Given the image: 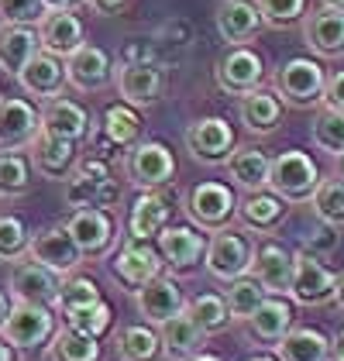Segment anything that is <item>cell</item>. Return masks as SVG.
I'll return each mask as SVG.
<instances>
[{
  "mask_svg": "<svg viewBox=\"0 0 344 361\" xmlns=\"http://www.w3.org/2000/svg\"><path fill=\"white\" fill-rule=\"evenodd\" d=\"M252 262H255V238L234 231L231 224L221 227V231H214V238L207 241V251H203V265H207V272L217 282H231L238 276H248Z\"/></svg>",
  "mask_w": 344,
  "mask_h": 361,
  "instance_id": "cell-1",
  "label": "cell"
},
{
  "mask_svg": "<svg viewBox=\"0 0 344 361\" xmlns=\"http://www.w3.org/2000/svg\"><path fill=\"white\" fill-rule=\"evenodd\" d=\"M320 183V169L307 152H279L276 159H269V183L265 190H272L276 196H283L286 203H307L310 193Z\"/></svg>",
  "mask_w": 344,
  "mask_h": 361,
  "instance_id": "cell-2",
  "label": "cell"
},
{
  "mask_svg": "<svg viewBox=\"0 0 344 361\" xmlns=\"http://www.w3.org/2000/svg\"><path fill=\"white\" fill-rule=\"evenodd\" d=\"M324 80H327V73H324V66L310 56H296L283 62L279 66V73H276V80H272V93L289 104V107H300V111H307V107H317L320 104V93H324Z\"/></svg>",
  "mask_w": 344,
  "mask_h": 361,
  "instance_id": "cell-3",
  "label": "cell"
},
{
  "mask_svg": "<svg viewBox=\"0 0 344 361\" xmlns=\"http://www.w3.org/2000/svg\"><path fill=\"white\" fill-rule=\"evenodd\" d=\"M289 296L303 306H327L338 296V276L317 258L314 251H293V279Z\"/></svg>",
  "mask_w": 344,
  "mask_h": 361,
  "instance_id": "cell-4",
  "label": "cell"
},
{
  "mask_svg": "<svg viewBox=\"0 0 344 361\" xmlns=\"http://www.w3.org/2000/svg\"><path fill=\"white\" fill-rule=\"evenodd\" d=\"M56 331V317H52V306L42 303H25V300H14L11 313L4 320V341L18 351H31V348H42Z\"/></svg>",
  "mask_w": 344,
  "mask_h": 361,
  "instance_id": "cell-5",
  "label": "cell"
},
{
  "mask_svg": "<svg viewBox=\"0 0 344 361\" xmlns=\"http://www.w3.org/2000/svg\"><path fill=\"white\" fill-rule=\"evenodd\" d=\"M124 172L138 190H162L176 176V159L162 141H138L124 159Z\"/></svg>",
  "mask_w": 344,
  "mask_h": 361,
  "instance_id": "cell-6",
  "label": "cell"
},
{
  "mask_svg": "<svg viewBox=\"0 0 344 361\" xmlns=\"http://www.w3.org/2000/svg\"><path fill=\"white\" fill-rule=\"evenodd\" d=\"M186 214L200 231H221L234 221L238 214V200L234 190L224 183H197L186 193Z\"/></svg>",
  "mask_w": 344,
  "mask_h": 361,
  "instance_id": "cell-7",
  "label": "cell"
},
{
  "mask_svg": "<svg viewBox=\"0 0 344 361\" xmlns=\"http://www.w3.org/2000/svg\"><path fill=\"white\" fill-rule=\"evenodd\" d=\"M162 269H166V262H162L159 248H152L148 241H138V238H128L121 245V251L114 255V262H111V276L128 293H138L145 282L162 276Z\"/></svg>",
  "mask_w": 344,
  "mask_h": 361,
  "instance_id": "cell-8",
  "label": "cell"
},
{
  "mask_svg": "<svg viewBox=\"0 0 344 361\" xmlns=\"http://www.w3.org/2000/svg\"><path fill=\"white\" fill-rule=\"evenodd\" d=\"M166 90V73L155 59H131L117 69V93L128 107H152Z\"/></svg>",
  "mask_w": 344,
  "mask_h": 361,
  "instance_id": "cell-9",
  "label": "cell"
},
{
  "mask_svg": "<svg viewBox=\"0 0 344 361\" xmlns=\"http://www.w3.org/2000/svg\"><path fill=\"white\" fill-rule=\"evenodd\" d=\"M214 80L231 97H245V93H252V90L262 86V80H265V62L248 45H231L228 52L217 59Z\"/></svg>",
  "mask_w": 344,
  "mask_h": 361,
  "instance_id": "cell-10",
  "label": "cell"
},
{
  "mask_svg": "<svg viewBox=\"0 0 344 361\" xmlns=\"http://www.w3.org/2000/svg\"><path fill=\"white\" fill-rule=\"evenodd\" d=\"M28 258L45 265L49 272H56L59 279L73 276L80 265H83V251L76 248V241L69 238V231L59 224V227H45L38 231L28 241Z\"/></svg>",
  "mask_w": 344,
  "mask_h": 361,
  "instance_id": "cell-11",
  "label": "cell"
},
{
  "mask_svg": "<svg viewBox=\"0 0 344 361\" xmlns=\"http://www.w3.org/2000/svg\"><path fill=\"white\" fill-rule=\"evenodd\" d=\"M69 231V238L76 241V248L83 251V258H104L114 245V221L107 210L100 207H80L69 214V221L62 224Z\"/></svg>",
  "mask_w": 344,
  "mask_h": 361,
  "instance_id": "cell-12",
  "label": "cell"
},
{
  "mask_svg": "<svg viewBox=\"0 0 344 361\" xmlns=\"http://www.w3.org/2000/svg\"><path fill=\"white\" fill-rule=\"evenodd\" d=\"M186 148L203 166H224L234 148V131L224 117H200L186 128Z\"/></svg>",
  "mask_w": 344,
  "mask_h": 361,
  "instance_id": "cell-13",
  "label": "cell"
},
{
  "mask_svg": "<svg viewBox=\"0 0 344 361\" xmlns=\"http://www.w3.org/2000/svg\"><path fill=\"white\" fill-rule=\"evenodd\" d=\"M62 66H66V83L73 90H80V93H97V90H104L111 83V76H114L111 56L104 49H97V45H86V42L73 56L62 59Z\"/></svg>",
  "mask_w": 344,
  "mask_h": 361,
  "instance_id": "cell-14",
  "label": "cell"
},
{
  "mask_svg": "<svg viewBox=\"0 0 344 361\" xmlns=\"http://www.w3.org/2000/svg\"><path fill=\"white\" fill-rule=\"evenodd\" d=\"M207 251V238L200 231L186 227V224H166L159 231V255L172 272H190L203 262Z\"/></svg>",
  "mask_w": 344,
  "mask_h": 361,
  "instance_id": "cell-15",
  "label": "cell"
},
{
  "mask_svg": "<svg viewBox=\"0 0 344 361\" xmlns=\"http://www.w3.org/2000/svg\"><path fill=\"white\" fill-rule=\"evenodd\" d=\"M86 42L83 21L73 11H45L38 18V49L56 59L73 56Z\"/></svg>",
  "mask_w": 344,
  "mask_h": 361,
  "instance_id": "cell-16",
  "label": "cell"
},
{
  "mask_svg": "<svg viewBox=\"0 0 344 361\" xmlns=\"http://www.w3.org/2000/svg\"><path fill=\"white\" fill-rule=\"evenodd\" d=\"M252 276L265 289V296H289L293 279V251H286L276 241H255V262Z\"/></svg>",
  "mask_w": 344,
  "mask_h": 361,
  "instance_id": "cell-17",
  "label": "cell"
},
{
  "mask_svg": "<svg viewBox=\"0 0 344 361\" xmlns=\"http://www.w3.org/2000/svg\"><path fill=\"white\" fill-rule=\"evenodd\" d=\"M42 121L38 111L21 97H0V152H18L31 145Z\"/></svg>",
  "mask_w": 344,
  "mask_h": 361,
  "instance_id": "cell-18",
  "label": "cell"
},
{
  "mask_svg": "<svg viewBox=\"0 0 344 361\" xmlns=\"http://www.w3.org/2000/svg\"><path fill=\"white\" fill-rule=\"evenodd\" d=\"M38 121H42V131H49L56 138L76 141V145L83 138H90V128H93L90 114L76 100H69V97H49L45 107L38 111Z\"/></svg>",
  "mask_w": 344,
  "mask_h": 361,
  "instance_id": "cell-19",
  "label": "cell"
},
{
  "mask_svg": "<svg viewBox=\"0 0 344 361\" xmlns=\"http://www.w3.org/2000/svg\"><path fill=\"white\" fill-rule=\"evenodd\" d=\"M135 306L145 317V324L159 327L162 320H169L172 313H179L186 306V300H183V289H179V282L172 276H155L135 293Z\"/></svg>",
  "mask_w": 344,
  "mask_h": 361,
  "instance_id": "cell-20",
  "label": "cell"
},
{
  "mask_svg": "<svg viewBox=\"0 0 344 361\" xmlns=\"http://www.w3.org/2000/svg\"><path fill=\"white\" fill-rule=\"evenodd\" d=\"M28 148H31V166L45 179H66L73 172V166H76V141L56 138V135H49L42 128L31 138Z\"/></svg>",
  "mask_w": 344,
  "mask_h": 361,
  "instance_id": "cell-21",
  "label": "cell"
},
{
  "mask_svg": "<svg viewBox=\"0 0 344 361\" xmlns=\"http://www.w3.org/2000/svg\"><path fill=\"white\" fill-rule=\"evenodd\" d=\"M59 282L62 279L56 272H49L45 265H38V262L28 258V262H18L14 272H11V296L14 300H25V303L56 306Z\"/></svg>",
  "mask_w": 344,
  "mask_h": 361,
  "instance_id": "cell-22",
  "label": "cell"
},
{
  "mask_svg": "<svg viewBox=\"0 0 344 361\" xmlns=\"http://www.w3.org/2000/svg\"><path fill=\"white\" fill-rule=\"evenodd\" d=\"M21 90L28 93V97H38V100H49V97H59L62 93V86H66V66H62V59L49 56V52H35L28 59V66L14 76Z\"/></svg>",
  "mask_w": 344,
  "mask_h": 361,
  "instance_id": "cell-23",
  "label": "cell"
},
{
  "mask_svg": "<svg viewBox=\"0 0 344 361\" xmlns=\"http://www.w3.org/2000/svg\"><path fill=\"white\" fill-rule=\"evenodd\" d=\"M159 341H162V355L172 361H186L190 355L203 351L207 344V334L193 324V317L186 313V306L179 313H172L169 320L159 324Z\"/></svg>",
  "mask_w": 344,
  "mask_h": 361,
  "instance_id": "cell-24",
  "label": "cell"
},
{
  "mask_svg": "<svg viewBox=\"0 0 344 361\" xmlns=\"http://www.w3.org/2000/svg\"><path fill=\"white\" fill-rule=\"evenodd\" d=\"M286 210L289 203L283 196H276L272 190H255V193H245V200L238 203V217L241 224L248 227V231H255V234H272V231H279V224L286 221Z\"/></svg>",
  "mask_w": 344,
  "mask_h": 361,
  "instance_id": "cell-25",
  "label": "cell"
},
{
  "mask_svg": "<svg viewBox=\"0 0 344 361\" xmlns=\"http://www.w3.org/2000/svg\"><path fill=\"white\" fill-rule=\"evenodd\" d=\"M217 31L228 45H248L262 31V14L255 0H221L217 7Z\"/></svg>",
  "mask_w": 344,
  "mask_h": 361,
  "instance_id": "cell-26",
  "label": "cell"
},
{
  "mask_svg": "<svg viewBox=\"0 0 344 361\" xmlns=\"http://www.w3.org/2000/svg\"><path fill=\"white\" fill-rule=\"evenodd\" d=\"M303 38H307V45L314 49L317 56L324 59L344 56V11H331V7L314 11L307 18V25H303Z\"/></svg>",
  "mask_w": 344,
  "mask_h": 361,
  "instance_id": "cell-27",
  "label": "cell"
},
{
  "mask_svg": "<svg viewBox=\"0 0 344 361\" xmlns=\"http://www.w3.org/2000/svg\"><path fill=\"white\" fill-rule=\"evenodd\" d=\"M245 324H248V331H252V337H255L258 344H269L272 348L293 327V303H289L286 296H265Z\"/></svg>",
  "mask_w": 344,
  "mask_h": 361,
  "instance_id": "cell-28",
  "label": "cell"
},
{
  "mask_svg": "<svg viewBox=\"0 0 344 361\" xmlns=\"http://www.w3.org/2000/svg\"><path fill=\"white\" fill-rule=\"evenodd\" d=\"M166 224H169V200L159 190H142V196L131 203V214H128V238L152 241L159 238Z\"/></svg>",
  "mask_w": 344,
  "mask_h": 361,
  "instance_id": "cell-29",
  "label": "cell"
},
{
  "mask_svg": "<svg viewBox=\"0 0 344 361\" xmlns=\"http://www.w3.org/2000/svg\"><path fill=\"white\" fill-rule=\"evenodd\" d=\"M224 166H228L231 183L241 186L245 193L265 190V183H269V155L255 145H234Z\"/></svg>",
  "mask_w": 344,
  "mask_h": 361,
  "instance_id": "cell-30",
  "label": "cell"
},
{
  "mask_svg": "<svg viewBox=\"0 0 344 361\" xmlns=\"http://www.w3.org/2000/svg\"><path fill=\"white\" fill-rule=\"evenodd\" d=\"M241 124L252 131V135H272L276 128H279V121H283V100L276 97V93H269V90H252V93H245L241 97Z\"/></svg>",
  "mask_w": 344,
  "mask_h": 361,
  "instance_id": "cell-31",
  "label": "cell"
},
{
  "mask_svg": "<svg viewBox=\"0 0 344 361\" xmlns=\"http://www.w3.org/2000/svg\"><path fill=\"white\" fill-rule=\"evenodd\" d=\"M279 361H327L331 337L314 327H289L279 344H272Z\"/></svg>",
  "mask_w": 344,
  "mask_h": 361,
  "instance_id": "cell-32",
  "label": "cell"
},
{
  "mask_svg": "<svg viewBox=\"0 0 344 361\" xmlns=\"http://www.w3.org/2000/svg\"><path fill=\"white\" fill-rule=\"evenodd\" d=\"M35 52H38V31L31 25H4L0 28V69L7 76H18Z\"/></svg>",
  "mask_w": 344,
  "mask_h": 361,
  "instance_id": "cell-33",
  "label": "cell"
},
{
  "mask_svg": "<svg viewBox=\"0 0 344 361\" xmlns=\"http://www.w3.org/2000/svg\"><path fill=\"white\" fill-rule=\"evenodd\" d=\"M49 355L52 361H100L104 358V348H100V337H90L83 331H73V327H62L52 331L49 337Z\"/></svg>",
  "mask_w": 344,
  "mask_h": 361,
  "instance_id": "cell-34",
  "label": "cell"
},
{
  "mask_svg": "<svg viewBox=\"0 0 344 361\" xmlns=\"http://www.w3.org/2000/svg\"><path fill=\"white\" fill-rule=\"evenodd\" d=\"M117 186L107 179V183H93V179H86L80 176L76 169L66 176V203L69 207H100V210H107V207H114L117 203Z\"/></svg>",
  "mask_w": 344,
  "mask_h": 361,
  "instance_id": "cell-35",
  "label": "cell"
},
{
  "mask_svg": "<svg viewBox=\"0 0 344 361\" xmlns=\"http://www.w3.org/2000/svg\"><path fill=\"white\" fill-rule=\"evenodd\" d=\"M117 358L121 361H159L162 358V341L159 331L135 324V327H124L117 334Z\"/></svg>",
  "mask_w": 344,
  "mask_h": 361,
  "instance_id": "cell-36",
  "label": "cell"
},
{
  "mask_svg": "<svg viewBox=\"0 0 344 361\" xmlns=\"http://www.w3.org/2000/svg\"><path fill=\"white\" fill-rule=\"evenodd\" d=\"M104 141L107 145H114V148H131L138 135H142V117L135 107H128V104H114V107H107L104 111Z\"/></svg>",
  "mask_w": 344,
  "mask_h": 361,
  "instance_id": "cell-37",
  "label": "cell"
},
{
  "mask_svg": "<svg viewBox=\"0 0 344 361\" xmlns=\"http://www.w3.org/2000/svg\"><path fill=\"white\" fill-rule=\"evenodd\" d=\"M228 289H224V303H228V313L231 320H248L252 313H255V306L265 300V289L255 282V276L248 272V276H238L224 282Z\"/></svg>",
  "mask_w": 344,
  "mask_h": 361,
  "instance_id": "cell-38",
  "label": "cell"
},
{
  "mask_svg": "<svg viewBox=\"0 0 344 361\" xmlns=\"http://www.w3.org/2000/svg\"><path fill=\"white\" fill-rule=\"evenodd\" d=\"M310 203H314V214L324 224L344 227V179L341 176H327V179H320L317 190L310 193Z\"/></svg>",
  "mask_w": 344,
  "mask_h": 361,
  "instance_id": "cell-39",
  "label": "cell"
},
{
  "mask_svg": "<svg viewBox=\"0 0 344 361\" xmlns=\"http://www.w3.org/2000/svg\"><path fill=\"white\" fill-rule=\"evenodd\" d=\"M186 313L193 317V324H197L207 337L231 327L228 303H224V296H217V293H203V296H197L193 303H186Z\"/></svg>",
  "mask_w": 344,
  "mask_h": 361,
  "instance_id": "cell-40",
  "label": "cell"
},
{
  "mask_svg": "<svg viewBox=\"0 0 344 361\" xmlns=\"http://www.w3.org/2000/svg\"><path fill=\"white\" fill-rule=\"evenodd\" d=\"M310 138L320 152L327 155H341L344 152V111H334V107H320L310 124Z\"/></svg>",
  "mask_w": 344,
  "mask_h": 361,
  "instance_id": "cell-41",
  "label": "cell"
},
{
  "mask_svg": "<svg viewBox=\"0 0 344 361\" xmlns=\"http://www.w3.org/2000/svg\"><path fill=\"white\" fill-rule=\"evenodd\" d=\"M31 190V162L18 152H0V196L18 200Z\"/></svg>",
  "mask_w": 344,
  "mask_h": 361,
  "instance_id": "cell-42",
  "label": "cell"
},
{
  "mask_svg": "<svg viewBox=\"0 0 344 361\" xmlns=\"http://www.w3.org/2000/svg\"><path fill=\"white\" fill-rule=\"evenodd\" d=\"M97 300H104L100 296V286L93 282V279L86 276H66L62 282H59V296H56V310H62V313H69V310H80V306H90L97 303Z\"/></svg>",
  "mask_w": 344,
  "mask_h": 361,
  "instance_id": "cell-43",
  "label": "cell"
},
{
  "mask_svg": "<svg viewBox=\"0 0 344 361\" xmlns=\"http://www.w3.org/2000/svg\"><path fill=\"white\" fill-rule=\"evenodd\" d=\"M62 317H66V327L83 331V334H90V337H104V334L111 331V320H114L111 306L104 303V300H97V303H90V306H80V310H69V313H62Z\"/></svg>",
  "mask_w": 344,
  "mask_h": 361,
  "instance_id": "cell-44",
  "label": "cell"
},
{
  "mask_svg": "<svg viewBox=\"0 0 344 361\" xmlns=\"http://www.w3.org/2000/svg\"><path fill=\"white\" fill-rule=\"evenodd\" d=\"M28 227L14 214H0V262H18L28 255Z\"/></svg>",
  "mask_w": 344,
  "mask_h": 361,
  "instance_id": "cell-45",
  "label": "cell"
},
{
  "mask_svg": "<svg viewBox=\"0 0 344 361\" xmlns=\"http://www.w3.org/2000/svg\"><path fill=\"white\" fill-rule=\"evenodd\" d=\"M255 4L258 14H262V25H269V28H289L307 11V0H255Z\"/></svg>",
  "mask_w": 344,
  "mask_h": 361,
  "instance_id": "cell-46",
  "label": "cell"
},
{
  "mask_svg": "<svg viewBox=\"0 0 344 361\" xmlns=\"http://www.w3.org/2000/svg\"><path fill=\"white\" fill-rule=\"evenodd\" d=\"M45 14L42 0H0V21L4 25H38Z\"/></svg>",
  "mask_w": 344,
  "mask_h": 361,
  "instance_id": "cell-47",
  "label": "cell"
},
{
  "mask_svg": "<svg viewBox=\"0 0 344 361\" xmlns=\"http://www.w3.org/2000/svg\"><path fill=\"white\" fill-rule=\"evenodd\" d=\"M338 241H341V234H338V227L334 224H317L314 231L307 234V241H303V248L314 251V255H331V251L338 248Z\"/></svg>",
  "mask_w": 344,
  "mask_h": 361,
  "instance_id": "cell-48",
  "label": "cell"
},
{
  "mask_svg": "<svg viewBox=\"0 0 344 361\" xmlns=\"http://www.w3.org/2000/svg\"><path fill=\"white\" fill-rule=\"evenodd\" d=\"M320 104H324V107H334V111H344V69L331 73V76L324 80Z\"/></svg>",
  "mask_w": 344,
  "mask_h": 361,
  "instance_id": "cell-49",
  "label": "cell"
},
{
  "mask_svg": "<svg viewBox=\"0 0 344 361\" xmlns=\"http://www.w3.org/2000/svg\"><path fill=\"white\" fill-rule=\"evenodd\" d=\"M73 169H76L80 176H86V179H93V183H107V179H111V169H107L104 159H83V162H76Z\"/></svg>",
  "mask_w": 344,
  "mask_h": 361,
  "instance_id": "cell-50",
  "label": "cell"
},
{
  "mask_svg": "<svg viewBox=\"0 0 344 361\" xmlns=\"http://www.w3.org/2000/svg\"><path fill=\"white\" fill-rule=\"evenodd\" d=\"M86 4H90V11H97V14H117V11L128 7V0H86Z\"/></svg>",
  "mask_w": 344,
  "mask_h": 361,
  "instance_id": "cell-51",
  "label": "cell"
},
{
  "mask_svg": "<svg viewBox=\"0 0 344 361\" xmlns=\"http://www.w3.org/2000/svg\"><path fill=\"white\" fill-rule=\"evenodd\" d=\"M73 4H80V0H42L45 11H73Z\"/></svg>",
  "mask_w": 344,
  "mask_h": 361,
  "instance_id": "cell-52",
  "label": "cell"
},
{
  "mask_svg": "<svg viewBox=\"0 0 344 361\" xmlns=\"http://www.w3.org/2000/svg\"><path fill=\"white\" fill-rule=\"evenodd\" d=\"M7 313H11V300L0 293V331H4V320H7Z\"/></svg>",
  "mask_w": 344,
  "mask_h": 361,
  "instance_id": "cell-53",
  "label": "cell"
},
{
  "mask_svg": "<svg viewBox=\"0 0 344 361\" xmlns=\"http://www.w3.org/2000/svg\"><path fill=\"white\" fill-rule=\"evenodd\" d=\"M0 361H14V348L7 341H0Z\"/></svg>",
  "mask_w": 344,
  "mask_h": 361,
  "instance_id": "cell-54",
  "label": "cell"
},
{
  "mask_svg": "<svg viewBox=\"0 0 344 361\" xmlns=\"http://www.w3.org/2000/svg\"><path fill=\"white\" fill-rule=\"evenodd\" d=\"M327 361H344V344H331V355Z\"/></svg>",
  "mask_w": 344,
  "mask_h": 361,
  "instance_id": "cell-55",
  "label": "cell"
},
{
  "mask_svg": "<svg viewBox=\"0 0 344 361\" xmlns=\"http://www.w3.org/2000/svg\"><path fill=\"white\" fill-rule=\"evenodd\" d=\"M186 361H221L217 355H207V351H197V355H190Z\"/></svg>",
  "mask_w": 344,
  "mask_h": 361,
  "instance_id": "cell-56",
  "label": "cell"
},
{
  "mask_svg": "<svg viewBox=\"0 0 344 361\" xmlns=\"http://www.w3.org/2000/svg\"><path fill=\"white\" fill-rule=\"evenodd\" d=\"M320 7H331V11H344V0H320Z\"/></svg>",
  "mask_w": 344,
  "mask_h": 361,
  "instance_id": "cell-57",
  "label": "cell"
},
{
  "mask_svg": "<svg viewBox=\"0 0 344 361\" xmlns=\"http://www.w3.org/2000/svg\"><path fill=\"white\" fill-rule=\"evenodd\" d=\"M334 300H338V306L344 310V276L338 279V296H334Z\"/></svg>",
  "mask_w": 344,
  "mask_h": 361,
  "instance_id": "cell-58",
  "label": "cell"
},
{
  "mask_svg": "<svg viewBox=\"0 0 344 361\" xmlns=\"http://www.w3.org/2000/svg\"><path fill=\"white\" fill-rule=\"evenodd\" d=\"M334 159H338V172H334V176H341V179H344V152H341V155H334Z\"/></svg>",
  "mask_w": 344,
  "mask_h": 361,
  "instance_id": "cell-59",
  "label": "cell"
},
{
  "mask_svg": "<svg viewBox=\"0 0 344 361\" xmlns=\"http://www.w3.org/2000/svg\"><path fill=\"white\" fill-rule=\"evenodd\" d=\"M248 361H279V358H269V355H258V358H248Z\"/></svg>",
  "mask_w": 344,
  "mask_h": 361,
  "instance_id": "cell-60",
  "label": "cell"
},
{
  "mask_svg": "<svg viewBox=\"0 0 344 361\" xmlns=\"http://www.w3.org/2000/svg\"><path fill=\"white\" fill-rule=\"evenodd\" d=\"M338 344H344V331H341V334H338Z\"/></svg>",
  "mask_w": 344,
  "mask_h": 361,
  "instance_id": "cell-61",
  "label": "cell"
}]
</instances>
